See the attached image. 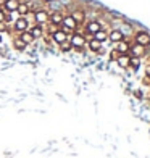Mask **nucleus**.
Masks as SVG:
<instances>
[{"label":"nucleus","instance_id":"1","mask_svg":"<svg viewBox=\"0 0 150 158\" xmlns=\"http://www.w3.org/2000/svg\"><path fill=\"white\" fill-rule=\"evenodd\" d=\"M68 40L71 42V45H73L74 50H77V52H81V50L85 47V44H87V39L84 37L82 32H73L68 37Z\"/></svg>","mask_w":150,"mask_h":158},{"label":"nucleus","instance_id":"2","mask_svg":"<svg viewBox=\"0 0 150 158\" xmlns=\"http://www.w3.org/2000/svg\"><path fill=\"white\" fill-rule=\"evenodd\" d=\"M48 18H50V13L44 8H39L34 11V23L39 26H45L48 23Z\"/></svg>","mask_w":150,"mask_h":158},{"label":"nucleus","instance_id":"3","mask_svg":"<svg viewBox=\"0 0 150 158\" xmlns=\"http://www.w3.org/2000/svg\"><path fill=\"white\" fill-rule=\"evenodd\" d=\"M134 42L144 47H150V34L147 31H137L134 34Z\"/></svg>","mask_w":150,"mask_h":158},{"label":"nucleus","instance_id":"4","mask_svg":"<svg viewBox=\"0 0 150 158\" xmlns=\"http://www.w3.org/2000/svg\"><path fill=\"white\" fill-rule=\"evenodd\" d=\"M31 27V24L27 23V19L24 16H18L15 21H13V29H15L16 32H24Z\"/></svg>","mask_w":150,"mask_h":158},{"label":"nucleus","instance_id":"5","mask_svg":"<svg viewBox=\"0 0 150 158\" xmlns=\"http://www.w3.org/2000/svg\"><path fill=\"white\" fill-rule=\"evenodd\" d=\"M147 48L148 47H144V45H139V44H134L129 47V55L131 56H137V58H142L145 53H147Z\"/></svg>","mask_w":150,"mask_h":158},{"label":"nucleus","instance_id":"6","mask_svg":"<svg viewBox=\"0 0 150 158\" xmlns=\"http://www.w3.org/2000/svg\"><path fill=\"white\" fill-rule=\"evenodd\" d=\"M102 29V23H100L98 19H90V21H87L85 23V29H84V32H87V34H92L94 35L97 31H100Z\"/></svg>","mask_w":150,"mask_h":158},{"label":"nucleus","instance_id":"7","mask_svg":"<svg viewBox=\"0 0 150 158\" xmlns=\"http://www.w3.org/2000/svg\"><path fill=\"white\" fill-rule=\"evenodd\" d=\"M61 26L63 27H68V29L71 31V32H74L76 29H77V24L76 21H74V18L71 16V15H65V18H63V23H61Z\"/></svg>","mask_w":150,"mask_h":158},{"label":"nucleus","instance_id":"8","mask_svg":"<svg viewBox=\"0 0 150 158\" xmlns=\"http://www.w3.org/2000/svg\"><path fill=\"white\" fill-rule=\"evenodd\" d=\"M63 18H65V13H63V11H52V13H50V18H48V23L61 26Z\"/></svg>","mask_w":150,"mask_h":158},{"label":"nucleus","instance_id":"9","mask_svg":"<svg viewBox=\"0 0 150 158\" xmlns=\"http://www.w3.org/2000/svg\"><path fill=\"white\" fill-rule=\"evenodd\" d=\"M126 37L123 34H121V31H118V29H115V27H113V29L108 32V40L110 42H113V44H118V42H121V40H124Z\"/></svg>","mask_w":150,"mask_h":158},{"label":"nucleus","instance_id":"10","mask_svg":"<svg viewBox=\"0 0 150 158\" xmlns=\"http://www.w3.org/2000/svg\"><path fill=\"white\" fill-rule=\"evenodd\" d=\"M129 47H131V44H129V42H127L126 39L121 40V42H118V44H115V48H116V52H118L119 55L129 53Z\"/></svg>","mask_w":150,"mask_h":158},{"label":"nucleus","instance_id":"11","mask_svg":"<svg viewBox=\"0 0 150 158\" xmlns=\"http://www.w3.org/2000/svg\"><path fill=\"white\" fill-rule=\"evenodd\" d=\"M29 32L32 34L34 39H40V37H44V34H45L44 26H39V24H32V26L29 27Z\"/></svg>","mask_w":150,"mask_h":158},{"label":"nucleus","instance_id":"12","mask_svg":"<svg viewBox=\"0 0 150 158\" xmlns=\"http://www.w3.org/2000/svg\"><path fill=\"white\" fill-rule=\"evenodd\" d=\"M129 61H131V55L126 53V55H119L118 56L116 64L119 68H123V69H127V68H129Z\"/></svg>","mask_w":150,"mask_h":158},{"label":"nucleus","instance_id":"13","mask_svg":"<svg viewBox=\"0 0 150 158\" xmlns=\"http://www.w3.org/2000/svg\"><path fill=\"white\" fill-rule=\"evenodd\" d=\"M69 15L74 18V21L77 24H84L85 23V13H84V10H73Z\"/></svg>","mask_w":150,"mask_h":158},{"label":"nucleus","instance_id":"14","mask_svg":"<svg viewBox=\"0 0 150 158\" xmlns=\"http://www.w3.org/2000/svg\"><path fill=\"white\" fill-rule=\"evenodd\" d=\"M115 29L121 31V34H123L124 37H129V35H132V34H134V32H132V26H131L129 23H121L118 27H115Z\"/></svg>","mask_w":150,"mask_h":158},{"label":"nucleus","instance_id":"15","mask_svg":"<svg viewBox=\"0 0 150 158\" xmlns=\"http://www.w3.org/2000/svg\"><path fill=\"white\" fill-rule=\"evenodd\" d=\"M68 37H69V35L68 34H65V32H63L61 29H58V31H56L55 34H52V40L55 42V44H61V42H65V40H68Z\"/></svg>","mask_w":150,"mask_h":158},{"label":"nucleus","instance_id":"16","mask_svg":"<svg viewBox=\"0 0 150 158\" xmlns=\"http://www.w3.org/2000/svg\"><path fill=\"white\" fill-rule=\"evenodd\" d=\"M18 5H19V0H6V2L3 3V10H5L6 13L16 11Z\"/></svg>","mask_w":150,"mask_h":158},{"label":"nucleus","instance_id":"17","mask_svg":"<svg viewBox=\"0 0 150 158\" xmlns=\"http://www.w3.org/2000/svg\"><path fill=\"white\" fill-rule=\"evenodd\" d=\"M29 11H31V8H29V3H27V2H19L18 8H16L18 16H26Z\"/></svg>","mask_w":150,"mask_h":158},{"label":"nucleus","instance_id":"18","mask_svg":"<svg viewBox=\"0 0 150 158\" xmlns=\"http://www.w3.org/2000/svg\"><path fill=\"white\" fill-rule=\"evenodd\" d=\"M89 47V50H92V52H102V42H98V40H95V39H90V40H87V44H85Z\"/></svg>","mask_w":150,"mask_h":158},{"label":"nucleus","instance_id":"19","mask_svg":"<svg viewBox=\"0 0 150 158\" xmlns=\"http://www.w3.org/2000/svg\"><path fill=\"white\" fill-rule=\"evenodd\" d=\"M18 37H19L21 40H23V42H24L26 45H29V44H32V42L35 40V39L32 37V34L29 32V29H27V31H24V32H19V35H18Z\"/></svg>","mask_w":150,"mask_h":158},{"label":"nucleus","instance_id":"20","mask_svg":"<svg viewBox=\"0 0 150 158\" xmlns=\"http://www.w3.org/2000/svg\"><path fill=\"white\" fill-rule=\"evenodd\" d=\"M94 39L103 44L105 40H108V32H106L105 29H100V31H97V32L94 34Z\"/></svg>","mask_w":150,"mask_h":158},{"label":"nucleus","instance_id":"21","mask_svg":"<svg viewBox=\"0 0 150 158\" xmlns=\"http://www.w3.org/2000/svg\"><path fill=\"white\" fill-rule=\"evenodd\" d=\"M13 47H15L16 50H19V52H23V50H26V44H24V42L23 40H21L19 37H15V39H13Z\"/></svg>","mask_w":150,"mask_h":158},{"label":"nucleus","instance_id":"22","mask_svg":"<svg viewBox=\"0 0 150 158\" xmlns=\"http://www.w3.org/2000/svg\"><path fill=\"white\" fill-rule=\"evenodd\" d=\"M58 47H60L61 52H65V53H68V52H71V50H73V45H71V42H69V40L61 42V44H60Z\"/></svg>","mask_w":150,"mask_h":158},{"label":"nucleus","instance_id":"23","mask_svg":"<svg viewBox=\"0 0 150 158\" xmlns=\"http://www.w3.org/2000/svg\"><path fill=\"white\" fill-rule=\"evenodd\" d=\"M139 66H140V58H137V56H131L129 68H132V69H139Z\"/></svg>","mask_w":150,"mask_h":158},{"label":"nucleus","instance_id":"24","mask_svg":"<svg viewBox=\"0 0 150 158\" xmlns=\"http://www.w3.org/2000/svg\"><path fill=\"white\" fill-rule=\"evenodd\" d=\"M45 26H47V34H50V35L55 34L56 31L60 29V26H58V24H52V23H47Z\"/></svg>","mask_w":150,"mask_h":158},{"label":"nucleus","instance_id":"25","mask_svg":"<svg viewBox=\"0 0 150 158\" xmlns=\"http://www.w3.org/2000/svg\"><path fill=\"white\" fill-rule=\"evenodd\" d=\"M118 56H119V53L116 52V48H111V52H110V61H116Z\"/></svg>","mask_w":150,"mask_h":158},{"label":"nucleus","instance_id":"26","mask_svg":"<svg viewBox=\"0 0 150 158\" xmlns=\"http://www.w3.org/2000/svg\"><path fill=\"white\" fill-rule=\"evenodd\" d=\"M73 2H74V0H58V3L63 6V8H66V6H69Z\"/></svg>","mask_w":150,"mask_h":158},{"label":"nucleus","instance_id":"27","mask_svg":"<svg viewBox=\"0 0 150 158\" xmlns=\"http://www.w3.org/2000/svg\"><path fill=\"white\" fill-rule=\"evenodd\" d=\"M5 16H6V11L3 10V6H0V23H5Z\"/></svg>","mask_w":150,"mask_h":158},{"label":"nucleus","instance_id":"28","mask_svg":"<svg viewBox=\"0 0 150 158\" xmlns=\"http://www.w3.org/2000/svg\"><path fill=\"white\" fill-rule=\"evenodd\" d=\"M145 76H147V77H150V64L145 68Z\"/></svg>","mask_w":150,"mask_h":158},{"label":"nucleus","instance_id":"29","mask_svg":"<svg viewBox=\"0 0 150 158\" xmlns=\"http://www.w3.org/2000/svg\"><path fill=\"white\" fill-rule=\"evenodd\" d=\"M135 97H137V98H142V94H140V92L137 90V92H135Z\"/></svg>","mask_w":150,"mask_h":158},{"label":"nucleus","instance_id":"30","mask_svg":"<svg viewBox=\"0 0 150 158\" xmlns=\"http://www.w3.org/2000/svg\"><path fill=\"white\" fill-rule=\"evenodd\" d=\"M47 3H52V2H58V0H45Z\"/></svg>","mask_w":150,"mask_h":158},{"label":"nucleus","instance_id":"31","mask_svg":"<svg viewBox=\"0 0 150 158\" xmlns=\"http://www.w3.org/2000/svg\"><path fill=\"white\" fill-rule=\"evenodd\" d=\"M6 2V0H0V6H3V3Z\"/></svg>","mask_w":150,"mask_h":158},{"label":"nucleus","instance_id":"32","mask_svg":"<svg viewBox=\"0 0 150 158\" xmlns=\"http://www.w3.org/2000/svg\"><path fill=\"white\" fill-rule=\"evenodd\" d=\"M0 44H2V32H0Z\"/></svg>","mask_w":150,"mask_h":158},{"label":"nucleus","instance_id":"33","mask_svg":"<svg viewBox=\"0 0 150 158\" xmlns=\"http://www.w3.org/2000/svg\"><path fill=\"white\" fill-rule=\"evenodd\" d=\"M148 64H150V63H148Z\"/></svg>","mask_w":150,"mask_h":158}]
</instances>
